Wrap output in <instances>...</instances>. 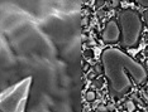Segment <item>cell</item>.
Listing matches in <instances>:
<instances>
[{
    "label": "cell",
    "mask_w": 148,
    "mask_h": 112,
    "mask_svg": "<svg viewBox=\"0 0 148 112\" xmlns=\"http://www.w3.org/2000/svg\"><path fill=\"white\" fill-rule=\"evenodd\" d=\"M119 23L120 30H122L123 45L127 48H132V47L137 45L143 28L139 14L134 10L125 9L119 14Z\"/></svg>",
    "instance_id": "2"
},
{
    "label": "cell",
    "mask_w": 148,
    "mask_h": 112,
    "mask_svg": "<svg viewBox=\"0 0 148 112\" xmlns=\"http://www.w3.org/2000/svg\"><path fill=\"white\" fill-rule=\"evenodd\" d=\"M103 87V81H100L99 78H96L92 82V88H101Z\"/></svg>",
    "instance_id": "7"
},
{
    "label": "cell",
    "mask_w": 148,
    "mask_h": 112,
    "mask_svg": "<svg viewBox=\"0 0 148 112\" xmlns=\"http://www.w3.org/2000/svg\"><path fill=\"white\" fill-rule=\"evenodd\" d=\"M138 4L144 6V8H148V0H147V1H144V0H139V1H138Z\"/></svg>",
    "instance_id": "9"
},
{
    "label": "cell",
    "mask_w": 148,
    "mask_h": 112,
    "mask_svg": "<svg viewBox=\"0 0 148 112\" xmlns=\"http://www.w3.org/2000/svg\"><path fill=\"white\" fill-rule=\"evenodd\" d=\"M143 18H144V22H146V24H147V26H148V9L143 13Z\"/></svg>",
    "instance_id": "10"
},
{
    "label": "cell",
    "mask_w": 148,
    "mask_h": 112,
    "mask_svg": "<svg viewBox=\"0 0 148 112\" xmlns=\"http://www.w3.org/2000/svg\"><path fill=\"white\" fill-rule=\"evenodd\" d=\"M32 84V77H27L21 83L15 86V90L0 101V112H16L19 105L29 92V88Z\"/></svg>",
    "instance_id": "3"
},
{
    "label": "cell",
    "mask_w": 148,
    "mask_h": 112,
    "mask_svg": "<svg viewBox=\"0 0 148 112\" xmlns=\"http://www.w3.org/2000/svg\"><path fill=\"white\" fill-rule=\"evenodd\" d=\"M143 97H144V100H146L147 102H148V94H147L146 92H143Z\"/></svg>",
    "instance_id": "12"
},
{
    "label": "cell",
    "mask_w": 148,
    "mask_h": 112,
    "mask_svg": "<svg viewBox=\"0 0 148 112\" xmlns=\"http://www.w3.org/2000/svg\"><path fill=\"white\" fill-rule=\"evenodd\" d=\"M86 101H89V102H92L96 98V93L94 92V91H89V92H86Z\"/></svg>",
    "instance_id": "6"
},
{
    "label": "cell",
    "mask_w": 148,
    "mask_h": 112,
    "mask_svg": "<svg viewBox=\"0 0 148 112\" xmlns=\"http://www.w3.org/2000/svg\"><path fill=\"white\" fill-rule=\"evenodd\" d=\"M94 71H95V72H96V73H100V72H101V69H100V67H99V66L94 67Z\"/></svg>",
    "instance_id": "11"
},
{
    "label": "cell",
    "mask_w": 148,
    "mask_h": 112,
    "mask_svg": "<svg viewBox=\"0 0 148 112\" xmlns=\"http://www.w3.org/2000/svg\"><path fill=\"white\" fill-rule=\"evenodd\" d=\"M146 88H148V81H147V83H146Z\"/></svg>",
    "instance_id": "13"
},
{
    "label": "cell",
    "mask_w": 148,
    "mask_h": 112,
    "mask_svg": "<svg viewBox=\"0 0 148 112\" xmlns=\"http://www.w3.org/2000/svg\"><path fill=\"white\" fill-rule=\"evenodd\" d=\"M97 111H99V112H106L108 111V107L105 106V105H100V106L97 107Z\"/></svg>",
    "instance_id": "8"
},
{
    "label": "cell",
    "mask_w": 148,
    "mask_h": 112,
    "mask_svg": "<svg viewBox=\"0 0 148 112\" xmlns=\"http://www.w3.org/2000/svg\"><path fill=\"white\" fill-rule=\"evenodd\" d=\"M120 37V28L116 24L115 20H110L106 23L105 28L103 30L101 38L105 43H116Z\"/></svg>",
    "instance_id": "4"
},
{
    "label": "cell",
    "mask_w": 148,
    "mask_h": 112,
    "mask_svg": "<svg viewBox=\"0 0 148 112\" xmlns=\"http://www.w3.org/2000/svg\"><path fill=\"white\" fill-rule=\"evenodd\" d=\"M101 63L104 73L109 79V91L113 98H122L130 91L132 82L129 76L138 84L147 79V72L142 64L116 48L104 50Z\"/></svg>",
    "instance_id": "1"
},
{
    "label": "cell",
    "mask_w": 148,
    "mask_h": 112,
    "mask_svg": "<svg viewBox=\"0 0 148 112\" xmlns=\"http://www.w3.org/2000/svg\"><path fill=\"white\" fill-rule=\"evenodd\" d=\"M0 101H1V93H0Z\"/></svg>",
    "instance_id": "14"
},
{
    "label": "cell",
    "mask_w": 148,
    "mask_h": 112,
    "mask_svg": "<svg viewBox=\"0 0 148 112\" xmlns=\"http://www.w3.org/2000/svg\"><path fill=\"white\" fill-rule=\"evenodd\" d=\"M124 107L127 108V111H128V112H133V111L137 108V107H136V105H134V102H133L132 100L127 101V102L124 103Z\"/></svg>",
    "instance_id": "5"
},
{
    "label": "cell",
    "mask_w": 148,
    "mask_h": 112,
    "mask_svg": "<svg viewBox=\"0 0 148 112\" xmlns=\"http://www.w3.org/2000/svg\"><path fill=\"white\" fill-rule=\"evenodd\" d=\"M146 52H147V54H148V48H147V50H146Z\"/></svg>",
    "instance_id": "15"
}]
</instances>
